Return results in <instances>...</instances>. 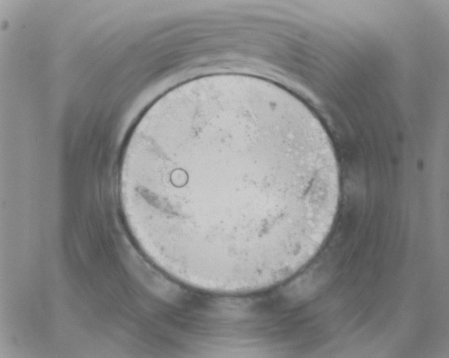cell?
<instances>
[{"mask_svg":"<svg viewBox=\"0 0 449 358\" xmlns=\"http://www.w3.org/2000/svg\"><path fill=\"white\" fill-rule=\"evenodd\" d=\"M301 173L275 140L236 114L167 127L134 173L136 228L199 268L252 266L284 234Z\"/></svg>","mask_w":449,"mask_h":358,"instance_id":"6da1fadb","label":"cell"}]
</instances>
